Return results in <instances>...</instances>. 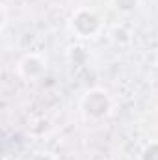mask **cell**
<instances>
[{"instance_id":"6da1fadb","label":"cell","mask_w":158,"mask_h":160,"mask_svg":"<svg viewBox=\"0 0 158 160\" xmlns=\"http://www.w3.org/2000/svg\"><path fill=\"white\" fill-rule=\"evenodd\" d=\"M80 112L87 121H101L108 118L112 112V99L108 91L101 88L87 89L80 99Z\"/></svg>"},{"instance_id":"7a4b0ae2","label":"cell","mask_w":158,"mask_h":160,"mask_svg":"<svg viewBox=\"0 0 158 160\" xmlns=\"http://www.w3.org/2000/svg\"><path fill=\"white\" fill-rule=\"evenodd\" d=\"M67 26H69L71 34L77 36L78 39H91L101 32L102 21H101L99 13L93 11L91 8H78L71 13Z\"/></svg>"},{"instance_id":"3957f363","label":"cell","mask_w":158,"mask_h":160,"mask_svg":"<svg viewBox=\"0 0 158 160\" xmlns=\"http://www.w3.org/2000/svg\"><path fill=\"white\" fill-rule=\"evenodd\" d=\"M45 71H47V60L36 52L24 54L17 63V73L24 80H37L45 75Z\"/></svg>"},{"instance_id":"277c9868","label":"cell","mask_w":158,"mask_h":160,"mask_svg":"<svg viewBox=\"0 0 158 160\" xmlns=\"http://www.w3.org/2000/svg\"><path fill=\"white\" fill-rule=\"evenodd\" d=\"M140 160H158V140L149 142V143L141 149Z\"/></svg>"},{"instance_id":"5b68a950","label":"cell","mask_w":158,"mask_h":160,"mask_svg":"<svg viewBox=\"0 0 158 160\" xmlns=\"http://www.w3.org/2000/svg\"><path fill=\"white\" fill-rule=\"evenodd\" d=\"M112 4L119 13H132L140 6V0H112Z\"/></svg>"},{"instance_id":"8992f818","label":"cell","mask_w":158,"mask_h":160,"mask_svg":"<svg viewBox=\"0 0 158 160\" xmlns=\"http://www.w3.org/2000/svg\"><path fill=\"white\" fill-rule=\"evenodd\" d=\"M30 160H58L52 153H47V151H39V153H34Z\"/></svg>"},{"instance_id":"52a82bcc","label":"cell","mask_w":158,"mask_h":160,"mask_svg":"<svg viewBox=\"0 0 158 160\" xmlns=\"http://www.w3.org/2000/svg\"><path fill=\"white\" fill-rule=\"evenodd\" d=\"M114 39L116 41H128V32L125 30V28H116V32H114Z\"/></svg>"},{"instance_id":"ba28073f","label":"cell","mask_w":158,"mask_h":160,"mask_svg":"<svg viewBox=\"0 0 158 160\" xmlns=\"http://www.w3.org/2000/svg\"><path fill=\"white\" fill-rule=\"evenodd\" d=\"M0 11H2V24H0V28H2V32H4L6 26H7V6L2 4V6H0Z\"/></svg>"}]
</instances>
